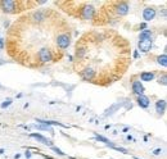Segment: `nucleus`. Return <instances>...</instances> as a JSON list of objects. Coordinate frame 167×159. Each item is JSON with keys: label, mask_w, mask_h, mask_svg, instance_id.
I'll list each match as a JSON object with an SVG mask.
<instances>
[{"label": "nucleus", "mask_w": 167, "mask_h": 159, "mask_svg": "<svg viewBox=\"0 0 167 159\" xmlns=\"http://www.w3.org/2000/svg\"><path fill=\"white\" fill-rule=\"evenodd\" d=\"M28 1H13V0H1L0 1V9L8 14H16L18 12L27 9L24 5Z\"/></svg>", "instance_id": "obj_1"}, {"label": "nucleus", "mask_w": 167, "mask_h": 159, "mask_svg": "<svg viewBox=\"0 0 167 159\" xmlns=\"http://www.w3.org/2000/svg\"><path fill=\"white\" fill-rule=\"evenodd\" d=\"M136 103H138V105L141 109H147L150 105V100L147 95H139V96H136Z\"/></svg>", "instance_id": "obj_9"}, {"label": "nucleus", "mask_w": 167, "mask_h": 159, "mask_svg": "<svg viewBox=\"0 0 167 159\" xmlns=\"http://www.w3.org/2000/svg\"><path fill=\"white\" fill-rule=\"evenodd\" d=\"M152 45H153V40H141L138 42V49L143 53H149L152 50ZM138 50V51H139Z\"/></svg>", "instance_id": "obj_6"}, {"label": "nucleus", "mask_w": 167, "mask_h": 159, "mask_svg": "<svg viewBox=\"0 0 167 159\" xmlns=\"http://www.w3.org/2000/svg\"><path fill=\"white\" fill-rule=\"evenodd\" d=\"M131 89H133V92L136 96L144 95V91H145V89H144L143 84L140 82V80H133L131 81Z\"/></svg>", "instance_id": "obj_5"}, {"label": "nucleus", "mask_w": 167, "mask_h": 159, "mask_svg": "<svg viewBox=\"0 0 167 159\" xmlns=\"http://www.w3.org/2000/svg\"><path fill=\"white\" fill-rule=\"evenodd\" d=\"M51 150H53V152H55L57 154H58V155H61V157H66V154H64V153H63L61 149H58V148H57V146H51Z\"/></svg>", "instance_id": "obj_20"}, {"label": "nucleus", "mask_w": 167, "mask_h": 159, "mask_svg": "<svg viewBox=\"0 0 167 159\" xmlns=\"http://www.w3.org/2000/svg\"><path fill=\"white\" fill-rule=\"evenodd\" d=\"M161 153H162V149H156L154 152H153V154H154V155H160Z\"/></svg>", "instance_id": "obj_24"}, {"label": "nucleus", "mask_w": 167, "mask_h": 159, "mask_svg": "<svg viewBox=\"0 0 167 159\" xmlns=\"http://www.w3.org/2000/svg\"><path fill=\"white\" fill-rule=\"evenodd\" d=\"M166 106H167V103H166V100H158L157 103H156V112H157L158 114H165V112H166Z\"/></svg>", "instance_id": "obj_11"}, {"label": "nucleus", "mask_w": 167, "mask_h": 159, "mask_svg": "<svg viewBox=\"0 0 167 159\" xmlns=\"http://www.w3.org/2000/svg\"><path fill=\"white\" fill-rule=\"evenodd\" d=\"M80 7L77 9V14L76 17L81 18L84 21H91L95 18V14H97V8H94V3H80Z\"/></svg>", "instance_id": "obj_2"}, {"label": "nucleus", "mask_w": 167, "mask_h": 159, "mask_svg": "<svg viewBox=\"0 0 167 159\" xmlns=\"http://www.w3.org/2000/svg\"><path fill=\"white\" fill-rule=\"evenodd\" d=\"M156 15H157V12H156V9L152 8V7H148L143 10V20L145 22L153 21L156 18Z\"/></svg>", "instance_id": "obj_7"}, {"label": "nucleus", "mask_w": 167, "mask_h": 159, "mask_svg": "<svg viewBox=\"0 0 167 159\" xmlns=\"http://www.w3.org/2000/svg\"><path fill=\"white\" fill-rule=\"evenodd\" d=\"M24 157H26V159H31V157H32V153L30 152L28 149H27L26 152H24Z\"/></svg>", "instance_id": "obj_21"}, {"label": "nucleus", "mask_w": 167, "mask_h": 159, "mask_svg": "<svg viewBox=\"0 0 167 159\" xmlns=\"http://www.w3.org/2000/svg\"><path fill=\"white\" fill-rule=\"evenodd\" d=\"M71 40H72V36H71L70 30L64 32H61V34L57 36L55 39V46L59 51L64 53V50H67L71 45Z\"/></svg>", "instance_id": "obj_3"}, {"label": "nucleus", "mask_w": 167, "mask_h": 159, "mask_svg": "<svg viewBox=\"0 0 167 159\" xmlns=\"http://www.w3.org/2000/svg\"><path fill=\"white\" fill-rule=\"evenodd\" d=\"M112 10L117 17H125L130 12V5L127 1H112Z\"/></svg>", "instance_id": "obj_4"}, {"label": "nucleus", "mask_w": 167, "mask_h": 159, "mask_svg": "<svg viewBox=\"0 0 167 159\" xmlns=\"http://www.w3.org/2000/svg\"><path fill=\"white\" fill-rule=\"evenodd\" d=\"M35 128H37V130H44V131H49V132L54 133V130L51 127H49V126H44V125H35L34 126Z\"/></svg>", "instance_id": "obj_15"}, {"label": "nucleus", "mask_w": 167, "mask_h": 159, "mask_svg": "<svg viewBox=\"0 0 167 159\" xmlns=\"http://www.w3.org/2000/svg\"><path fill=\"white\" fill-rule=\"evenodd\" d=\"M94 137L97 141H100V142H104V144H107V142H109V140L104 137V136H100V135H98V133H94Z\"/></svg>", "instance_id": "obj_17"}, {"label": "nucleus", "mask_w": 167, "mask_h": 159, "mask_svg": "<svg viewBox=\"0 0 167 159\" xmlns=\"http://www.w3.org/2000/svg\"><path fill=\"white\" fill-rule=\"evenodd\" d=\"M104 128H105V130H109V128H111V125H107Z\"/></svg>", "instance_id": "obj_31"}, {"label": "nucleus", "mask_w": 167, "mask_h": 159, "mask_svg": "<svg viewBox=\"0 0 167 159\" xmlns=\"http://www.w3.org/2000/svg\"><path fill=\"white\" fill-rule=\"evenodd\" d=\"M8 26H9V22H8V21H5V22H4V27H5V28H7Z\"/></svg>", "instance_id": "obj_27"}, {"label": "nucleus", "mask_w": 167, "mask_h": 159, "mask_svg": "<svg viewBox=\"0 0 167 159\" xmlns=\"http://www.w3.org/2000/svg\"><path fill=\"white\" fill-rule=\"evenodd\" d=\"M36 122H39L40 125H44V126H49V127H51V126H61L63 128H67L68 126L63 125L61 122H57V121H45V119H40V118H36Z\"/></svg>", "instance_id": "obj_10"}, {"label": "nucleus", "mask_w": 167, "mask_h": 159, "mask_svg": "<svg viewBox=\"0 0 167 159\" xmlns=\"http://www.w3.org/2000/svg\"><path fill=\"white\" fill-rule=\"evenodd\" d=\"M4 46H5V41H4V39H1V37H0V50H3V49H4Z\"/></svg>", "instance_id": "obj_22"}, {"label": "nucleus", "mask_w": 167, "mask_h": 159, "mask_svg": "<svg viewBox=\"0 0 167 159\" xmlns=\"http://www.w3.org/2000/svg\"><path fill=\"white\" fill-rule=\"evenodd\" d=\"M112 149L117 150V152L122 153V154H127V149H125V148H121V146H117V145H113V146H112Z\"/></svg>", "instance_id": "obj_19"}, {"label": "nucleus", "mask_w": 167, "mask_h": 159, "mask_svg": "<svg viewBox=\"0 0 167 159\" xmlns=\"http://www.w3.org/2000/svg\"><path fill=\"white\" fill-rule=\"evenodd\" d=\"M24 130H27V131H30V130H31V127H30V126H24Z\"/></svg>", "instance_id": "obj_30"}, {"label": "nucleus", "mask_w": 167, "mask_h": 159, "mask_svg": "<svg viewBox=\"0 0 167 159\" xmlns=\"http://www.w3.org/2000/svg\"><path fill=\"white\" fill-rule=\"evenodd\" d=\"M4 154V149H0V155Z\"/></svg>", "instance_id": "obj_32"}, {"label": "nucleus", "mask_w": 167, "mask_h": 159, "mask_svg": "<svg viewBox=\"0 0 167 159\" xmlns=\"http://www.w3.org/2000/svg\"><path fill=\"white\" fill-rule=\"evenodd\" d=\"M134 58H135V59H138V58H139V51H138V50L134 51Z\"/></svg>", "instance_id": "obj_25"}, {"label": "nucleus", "mask_w": 167, "mask_h": 159, "mask_svg": "<svg viewBox=\"0 0 167 159\" xmlns=\"http://www.w3.org/2000/svg\"><path fill=\"white\" fill-rule=\"evenodd\" d=\"M152 36H153V32L150 31V30H144V31H141L140 32V35H139V41H141V40H150L152 39Z\"/></svg>", "instance_id": "obj_13"}, {"label": "nucleus", "mask_w": 167, "mask_h": 159, "mask_svg": "<svg viewBox=\"0 0 167 159\" xmlns=\"http://www.w3.org/2000/svg\"><path fill=\"white\" fill-rule=\"evenodd\" d=\"M128 130H130V127H125V128H124V130H122V132H127V131H128Z\"/></svg>", "instance_id": "obj_28"}, {"label": "nucleus", "mask_w": 167, "mask_h": 159, "mask_svg": "<svg viewBox=\"0 0 167 159\" xmlns=\"http://www.w3.org/2000/svg\"><path fill=\"white\" fill-rule=\"evenodd\" d=\"M139 28H140L141 31H144V30H147V23H140V24H139Z\"/></svg>", "instance_id": "obj_23"}, {"label": "nucleus", "mask_w": 167, "mask_h": 159, "mask_svg": "<svg viewBox=\"0 0 167 159\" xmlns=\"http://www.w3.org/2000/svg\"><path fill=\"white\" fill-rule=\"evenodd\" d=\"M30 137H34V139H36L39 142H43L44 145H46V146H53V141L51 140H49V139H46L45 136H43V135H40V133H36V132H31L30 133Z\"/></svg>", "instance_id": "obj_8"}, {"label": "nucleus", "mask_w": 167, "mask_h": 159, "mask_svg": "<svg viewBox=\"0 0 167 159\" xmlns=\"http://www.w3.org/2000/svg\"><path fill=\"white\" fill-rule=\"evenodd\" d=\"M158 84L162 85V86H166V85H167V75H166V72H163L162 76L158 77Z\"/></svg>", "instance_id": "obj_16"}, {"label": "nucleus", "mask_w": 167, "mask_h": 159, "mask_svg": "<svg viewBox=\"0 0 167 159\" xmlns=\"http://www.w3.org/2000/svg\"><path fill=\"white\" fill-rule=\"evenodd\" d=\"M157 63L160 65H162L163 68L167 67V55H166V53H163L162 55H158L157 57Z\"/></svg>", "instance_id": "obj_14"}, {"label": "nucleus", "mask_w": 167, "mask_h": 159, "mask_svg": "<svg viewBox=\"0 0 167 159\" xmlns=\"http://www.w3.org/2000/svg\"><path fill=\"white\" fill-rule=\"evenodd\" d=\"M126 140H127V141H133V136H131V135H127V136H126Z\"/></svg>", "instance_id": "obj_26"}, {"label": "nucleus", "mask_w": 167, "mask_h": 159, "mask_svg": "<svg viewBox=\"0 0 167 159\" xmlns=\"http://www.w3.org/2000/svg\"><path fill=\"white\" fill-rule=\"evenodd\" d=\"M12 99H10V98H8V99H5L4 101H3V103H1V105H0V106H1V109H5V108H8V106H9L10 105V104H12Z\"/></svg>", "instance_id": "obj_18"}, {"label": "nucleus", "mask_w": 167, "mask_h": 159, "mask_svg": "<svg viewBox=\"0 0 167 159\" xmlns=\"http://www.w3.org/2000/svg\"><path fill=\"white\" fill-rule=\"evenodd\" d=\"M135 159H139V158H135Z\"/></svg>", "instance_id": "obj_33"}, {"label": "nucleus", "mask_w": 167, "mask_h": 159, "mask_svg": "<svg viewBox=\"0 0 167 159\" xmlns=\"http://www.w3.org/2000/svg\"><path fill=\"white\" fill-rule=\"evenodd\" d=\"M156 78L154 72H141L140 73V82H150Z\"/></svg>", "instance_id": "obj_12"}, {"label": "nucleus", "mask_w": 167, "mask_h": 159, "mask_svg": "<svg viewBox=\"0 0 167 159\" xmlns=\"http://www.w3.org/2000/svg\"><path fill=\"white\" fill-rule=\"evenodd\" d=\"M21 158V154H16L14 155V159H20Z\"/></svg>", "instance_id": "obj_29"}]
</instances>
